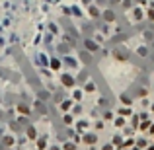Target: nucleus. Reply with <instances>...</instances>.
<instances>
[{"label": "nucleus", "instance_id": "2", "mask_svg": "<svg viewBox=\"0 0 154 150\" xmlns=\"http://www.w3.org/2000/svg\"><path fill=\"white\" fill-rule=\"evenodd\" d=\"M0 150H2V148H0Z\"/></svg>", "mask_w": 154, "mask_h": 150}, {"label": "nucleus", "instance_id": "1", "mask_svg": "<svg viewBox=\"0 0 154 150\" xmlns=\"http://www.w3.org/2000/svg\"><path fill=\"white\" fill-rule=\"evenodd\" d=\"M2 142H4L6 146H12V142H14V138H12V136H4V138H2Z\"/></svg>", "mask_w": 154, "mask_h": 150}]
</instances>
